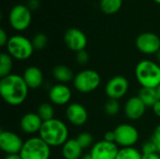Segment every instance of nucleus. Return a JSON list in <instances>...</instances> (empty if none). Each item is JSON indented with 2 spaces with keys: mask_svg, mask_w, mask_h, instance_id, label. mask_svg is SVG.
<instances>
[{
  "mask_svg": "<svg viewBox=\"0 0 160 159\" xmlns=\"http://www.w3.org/2000/svg\"><path fill=\"white\" fill-rule=\"evenodd\" d=\"M29 88L22 76L10 74L0 80V94L3 100L10 106L22 104L28 96Z\"/></svg>",
  "mask_w": 160,
  "mask_h": 159,
  "instance_id": "f257e3e1",
  "label": "nucleus"
},
{
  "mask_svg": "<svg viewBox=\"0 0 160 159\" xmlns=\"http://www.w3.org/2000/svg\"><path fill=\"white\" fill-rule=\"evenodd\" d=\"M69 130L68 126L62 120L57 118L45 121L42 124L38 137H40L50 147L63 146L69 139Z\"/></svg>",
  "mask_w": 160,
  "mask_h": 159,
  "instance_id": "f03ea898",
  "label": "nucleus"
},
{
  "mask_svg": "<svg viewBox=\"0 0 160 159\" xmlns=\"http://www.w3.org/2000/svg\"><path fill=\"white\" fill-rule=\"evenodd\" d=\"M135 76L142 87L156 89L160 84V65L149 59L142 60L136 66Z\"/></svg>",
  "mask_w": 160,
  "mask_h": 159,
  "instance_id": "7ed1b4c3",
  "label": "nucleus"
},
{
  "mask_svg": "<svg viewBox=\"0 0 160 159\" xmlns=\"http://www.w3.org/2000/svg\"><path fill=\"white\" fill-rule=\"evenodd\" d=\"M7 50L8 53L13 59L19 61L29 59L35 51L32 40L21 35H15L9 37L7 43Z\"/></svg>",
  "mask_w": 160,
  "mask_h": 159,
  "instance_id": "20e7f679",
  "label": "nucleus"
},
{
  "mask_svg": "<svg viewBox=\"0 0 160 159\" xmlns=\"http://www.w3.org/2000/svg\"><path fill=\"white\" fill-rule=\"evenodd\" d=\"M51 148L40 137L27 139L20 153L22 159H50Z\"/></svg>",
  "mask_w": 160,
  "mask_h": 159,
  "instance_id": "39448f33",
  "label": "nucleus"
},
{
  "mask_svg": "<svg viewBox=\"0 0 160 159\" xmlns=\"http://www.w3.org/2000/svg\"><path fill=\"white\" fill-rule=\"evenodd\" d=\"M72 82L79 93L90 94L99 87L101 78L99 73L94 69H83L75 75Z\"/></svg>",
  "mask_w": 160,
  "mask_h": 159,
  "instance_id": "423d86ee",
  "label": "nucleus"
},
{
  "mask_svg": "<svg viewBox=\"0 0 160 159\" xmlns=\"http://www.w3.org/2000/svg\"><path fill=\"white\" fill-rule=\"evenodd\" d=\"M8 20L11 27L16 31L26 30L32 21V13L30 8L25 5L18 4L14 6L8 15Z\"/></svg>",
  "mask_w": 160,
  "mask_h": 159,
  "instance_id": "0eeeda50",
  "label": "nucleus"
},
{
  "mask_svg": "<svg viewBox=\"0 0 160 159\" xmlns=\"http://www.w3.org/2000/svg\"><path fill=\"white\" fill-rule=\"evenodd\" d=\"M115 143L121 148L124 147H133L139 141V131L138 129L130 124H120L114 130Z\"/></svg>",
  "mask_w": 160,
  "mask_h": 159,
  "instance_id": "6e6552de",
  "label": "nucleus"
},
{
  "mask_svg": "<svg viewBox=\"0 0 160 159\" xmlns=\"http://www.w3.org/2000/svg\"><path fill=\"white\" fill-rule=\"evenodd\" d=\"M24 142L15 132L0 131V148L6 155H18L21 153Z\"/></svg>",
  "mask_w": 160,
  "mask_h": 159,
  "instance_id": "1a4fd4ad",
  "label": "nucleus"
},
{
  "mask_svg": "<svg viewBox=\"0 0 160 159\" xmlns=\"http://www.w3.org/2000/svg\"><path fill=\"white\" fill-rule=\"evenodd\" d=\"M129 82L124 76H114L108 81L105 86V93L109 99L119 100L128 92Z\"/></svg>",
  "mask_w": 160,
  "mask_h": 159,
  "instance_id": "9d476101",
  "label": "nucleus"
},
{
  "mask_svg": "<svg viewBox=\"0 0 160 159\" xmlns=\"http://www.w3.org/2000/svg\"><path fill=\"white\" fill-rule=\"evenodd\" d=\"M137 49L147 55L157 54L160 51V37L155 33L144 32L136 38Z\"/></svg>",
  "mask_w": 160,
  "mask_h": 159,
  "instance_id": "9b49d317",
  "label": "nucleus"
},
{
  "mask_svg": "<svg viewBox=\"0 0 160 159\" xmlns=\"http://www.w3.org/2000/svg\"><path fill=\"white\" fill-rule=\"evenodd\" d=\"M119 146L115 142L99 141L91 147L90 156L92 159H116Z\"/></svg>",
  "mask_w": 160,
  "mask_h": 159,
  "instance_id": "f8f14e48",
  "label": "nucleus"
},
{
  "mask_svg": "<svg viewBox=\"0 0 160 159\" xmlns=\"http://www.w3.org/2000/svg\"><path fill=\"white\" fill-rule=\"evenodd\" d=\"M64 41L69 50L76 52L85 50L87 45V37L85 34L75 27L69 28L66 31L64 35Z\"/></svg>",
  "mask_w": 160,
  "mask_h": 159,
  "instance_id": "ddd939ff",
  "label": "nucleus"
},
{
  "mask_svg": "<svg viewBox=\"0 0 160 159\" xmlns=\"http://www.w3.org/2000/svg\"><path fill=\"white\" fill-rule=\"evenodd\" d=\"M48 96L52 105L65 106L70 102L72 97V92L67 84L57 83L50 88Z\"/></svg>",
  "mask_w": 160,
  "mask_h": 159,
  "instance_id": "4468645a",
  "label": "nucleus"
},
{
  "mask_svg": "<svg viewBox=\"0 0 160 159\" xmlns=\"http://www.w3.org/2000/svg\"><path fill=\"white\" fill-rule=\"evenodd\" d=\"M66 118L73 126L82 127L88 120V112L81 103L68 104L66 109Z\"/></svg>",
  "mask_w": 160,
  "mask_h": 159,
  "instance_id": "2eb2a0df",
  "label": "nucleus"
},
{
  "mask_svg": "<svg viewBox=\"0 0 160 159\" xmlns=\"http://www.w3.org/2000/svg\"><path fill=\"white\" fill-rule=\"evenodd\" d=\"M147 107L141 100L138 96L129 97L124 105V113L126 117L131 121H137L141 119L146 111Z\"/></svg>",
  "mask_w": 160,
  "mask_h": 159,
  "instance_id": "dca6fc26",
  "label": "nucleus"
},
{
  "mask_svg": "<svg viewBox=\"0 0 160 159\" xmlns=\"http://www.w3.org/2000/svg\"><path fill=\"white\" fill-rule=\"evenodd\" d=\"M43 121L37 112H26L20 120L21 130L29 135L39 133Z\"/></svg>",
  "mask_w": 160,
  "mask_h": 159,
  "instance_id": "f3484780",
  "label": "nucleus"
},
{
  "mask_svg": "<svg viewBox=\"0 0 160 159\" xmlns=\"http://www.w3.org/2000/svg\"><path fill=\"white\" fill-rule=\"evenodd\" d=\"M22 76L29 89H38L42 86L44 82L43 73L40 68L36 66L27 67Z\"/></svg>",
  "mask_w": 160,
  "mask_h": 159,
  "instance_id": "a211bd4d",
  "label": "nucleus"
},
{
  "mask_svg": "<svg viewBox=\"0 0 160 159\" xmlns=\"http://www.w3.org/2000/svg\"><path fill=\"white\" fill-rule=\"evenodd\" d=\"M83 149L78 143L76 139H69L62 146V156L64 159H81Z\"/></svg>",
  "mask_w": 160,
  "mask_h": 159,
  "instance_id": "6ab92c4d",
  "label": "nucleus"
},
{
  "mask_svg": "<svg viewBox=\"0 0 160 159\" xmlns=\"http://www.w3.org/2000/svg\"><path fill=\"white\" fill-rule=\"evenodd\" d=\"M52 76L56 82L63 84H67L68 82H73L75 77L71 68L65 65H58L54 67L52 69Z\"/></svg>",
  "mask_w": 160,
  "mask_h": 159,
  "instance_id": "aec40b11",
  "label": "nucleus"
},
{
  "mask_svg": "<svg viewBox=\"0 0 160 159\" xmlns=\"http://www.w3.org/2000/svg\"><path fill=\"white\" fill-rule=\"evenodd\" d=\"M138 97L147 108H152L158 101V97L155 88L142 87L139 91Z\"/></svg>",
  "mask_w": 160,
  "mask_h": 159,
  "instance_id": "412c9836",
  "label": "nucleus"
},
{
  "mask_svg": "<svg viewBox=\"0 0 160 159\" xmlns=\"http://www.w3.org/2000/svg\"><path fill=\"white\" fill-rule=\"evenodd\" d=\"M122 0H100V9L103 13L112 15L117 13L122 7Z\"/></svg>",
  "mask_w": 160,
  "mask_h": 159,
  "instance_id": "4be33fe9",
  "label": "nucleus"
},
{
  "mask_svg": "<svg viewBox=\"0 0 160 159\" xmlns=\"http://www.w3.org/2000/svg\"><path fill=\"white\" fill-rule=\"evenodd\" d=\"M13 67V58L8 52L0 54V78H5L11 74Z\"/></svg>",
  "mask_w": 160,
  "mask_h": 159,
  "instance_id": "5701e85b",
  "label": "nucleus"
},
{
  "mask_svg": "<svg viewBox=\"0 0 160 159\" xmlns=\"http://www.w3.org/2000/svg\"><path fill=\"white\" fill-rule=\"evenodd\" d=\"M37 113L43 122L49 121L54 118V108L51 102H43L38 107Z\"/></svg>",
  "mask_w": 160,
  "mask_h": 159,
  "instance_id": "b1692460",
  "label": "nucleus"
},
{
  "mask_svg": "<svg viewBox=\"0 0 160 159\" xmlns=\"http://www.w3.org/2000/svg\"><path fill=\"white\" fill-rule=\"evenodd\" d=\"M116 159H142V154L135 147H124L119 149Z\"/></svg>",
  "mask_w": 160,
  "mask_h": 159,
  "instance_id": "393cba45",
  "label": "nucleus"
},
{
  "mask_svg": "<svg viewBox=\"0 0 160 159\" xmlns=\"http://www.w3.org/2000/svg\"><path fill=\"white\" fill-rule=\"evenodd\" d=\"M76 141L83 150L90 148L94 145V138L89 132H81L76 137Z\"/></svg>",
  "mask_w": 160,
  "mask_h": 159,
  "instance_id": "a878e982",
  "label": "nucleus"
},
{
  "mask_svg": "<svg viewBox=\"0 0 160 159\" xmlns=\"http://www.w3.org/2000/svg\"><path fill=\"white\" fill-rule=\"evenodd\" d=\"M120 103L119 100L115 99H109L104 105V111L107 115L109 116H116L120 112Z\"/></svg>",
  "mask_w": 160,
  "mask_h": 159,
  "instance_id": "bb28decb",
  "label": "nucleus"
},
{
  "mask_svg": "<svg viewBox=\"0 0 160 159\" xmlns=\"http://www.w3.org/2000/svg\"><path fill=\"white\" fill-rule=\"evenodd\" d=\"M47 43H48V37H46L45 34H42V33L37 34L32 39V44L34 46V49L38 51L44 49Z\"/></svg>",
  "mask_w": 160,
  "mask_h": 159,
  "instance_id": "cd10ccee",
  "label": "nucleus"
},
{
  "mask_svg": "<svg viewBox=\"0 0 160 159\" xmlns=\"http://www.w3.org/2000/svg\"><path fill=\"white\" fill-rule=\"evenodd\" d=\"M141 152L142 155H147V154L159 153L160 150L158 146L157 145V143L152 139H150V140H148L142 143V148H141Z\"/></svg>",
  "mask_w": 160,
  "mask_h": 159,
  "instance_id": "c85d7f7f",
  "label": "nucleus"
},
{
  "mask_svg": "<svg viewBox=\"0 0 160 159\" xmlns=\"http://www.w3.org/2000/svg\"><path fill=\"white\" fill-rule=\"evenodd\" d=\"M76 61L80 65H85L89 61V54L85 50L76 52Z\"/></svg>",
  "mask_w": 160,
  "mask_h": 159,
  "instance_id": "c756f323",
  "label": "nucleus"
},
{
  "mask_svg": "<svg viewBox=\"0 0 160 159\" xmlns=\"http://www.w3.org/2000/svg\"><path fill=\"white\" fill-rule=\"evenodd\" d=\"M151 139L157 143V145L158 146V148H159L160 150V125L156 127Z\"/></svg>",
  "mask_w": 160,
  "mask_h": 159,
  "instance_id": "7c9ffc66",
  "label": "nucleus"
},
{
  "mask_svg": "<svg viewBox=\"0 0 160 159\" xmlns=\"http://www.w3.org/2000/svg\"><path fill=\"white\" fill-rule=\"evenodd\" d=\"M8 35L6 33V31L1 28L0 29V46L1 47H4V46H7V43L8 41Z\"/></svg>",
  "mask_w": 160,
  "mask_h": 159,
  "instance_id": "2f4dec72",
  "label": "nucleus"
},
{
  "mask_svg": "<svg viewBox=\"0 0 160 159\" xmlns=\"http://www.w3.org/2000/svg\"><path fill=\"white\" fill-rule=\"evenodd\" d=\"M103 140L109 142H115V135L113 131H107L104 134Z\"/></svg>",
  "mask_w": 160,
  "mask_h": 159,
  "instance_id": "473e14b6",
  "label": "nucleus"
},
{
  "mask_svg": "<svg viewBox=\"0 0 160 159\" xmlns=\"http://www.w3.org/2000/svg\"><path fill=\"white\" fill-rule=\"evenodd\" d=\"M39 0H28L27 7L30 8V10H36L39 7Z\"/></svg>",
  "mask_w": 160,
  "mask_h": 159,
  "instance_id": "72a5a7b5",
  "label": "nucleus"
},
{
  "mask_svg": "<svg viewBox=\"0 0 160 159\" xmlns=\"http://www.w3.org/2000/svg\"><path fill=\"white\" fill-rule=\"evenodd\" d=\"M152 110H153V112L155 113V115L160 118V100H158V101L152 107Z\"/></svg>",
  "mask_w": 160,
  "mask_h": 159,
  "instance_id": "f704fd0d",
  "label": "nucleus"
},
{
  "mask_svg": "<svg viewBox=\"0 0 160 159\" xmlns=\"http://www.w3.org/2000/svg\"><path fill=\"white\" fill-rule=\"evenodd\" d=\"M142 159H160V155L159 153L142 155Z\"/></svg>",
  "mask_w": 160,
  "mask_h": 159,
  "instance_id": "c9c22d12",
  "label": "nucleus"
},
{
  "mask_svg": "<svg viewBox=\"0 0 160 159\" xmlns=\"http://www.w3.org/2000/svg\"><path fill=\"white\" fill-rule=\"evenodd\" d=\"M4 159H22L20 154L18 155H6V157H4Z\"/></svg>",
  "mask_w": 160,
  "mask_h": 159,
  "instance_id": "e433bc0d",
  "label": "nucleus"
},
{
  "mask_svg": "<svg viewBox=\"0 0 160 159\" xmlns=\"http://www.w3.org/2000/svg\"><path fill=\"white\" fill-rule=\"evenodd\" d=\"M156 91H157V95H158V100H160V84L156 88Z\"/></svg>",
  "mask_w": 160,
  "mask_h": 159,
  "instance_id": "4c0bfd02",
  "label": "nucleus"
},
{
  "mask_svg": "<svg viewBox=\"0 0 160 159\" xmlns=\"http://www.w3.org/2000/svg\"><path fill=\"white\" fill-rule=\"evenodd\" d=\"M81 159H92V157H91L90 154H86V155H83Z\"/></svg>",
  "mask_w": 160,
  "mask_h": 159,
  "instance_id": "58836bf2",
  "label": "nucleus"
},
{
  "mask_svg": "<svg viewBox=\"0 0 160 159\" xmlns=\"http://www.w3.org/2000/svg\"><path fill=\"white\" fill-rule=\"evenodd\" d=\"M157 58H158V60L159 61V63H160V51L157 53Z\"/></svg>",
  "mask_w": 160,
  "mask_h": 159,
  "instance_id": "ea45409f",
  "label": "nucleus"
},
{
  "mask_svg": "<svg viewBox=\"0 0 160 159\" xmlns=\"http://www.w3.org/2000/svg\"><path fill=\"white\" fill-rule=\"evenodd\" d=\"M154 1H155L156 3H158V4H159L160 5V0H154Z\"/></svg>",
  "mask_w": 160,
  "mask_h": 159,
  "instance_id": "a19ab883",
  "label": "nucleus"
},
{
  "mask_svg": "<svg viewBox=\"0 0 160 159\" xmlns=\"http://www.w3.org/2000/svg\"><path fill=\"white\" fill-rule=\"evenodd\" d=\"M159 155H160V152H159Z\"/></svg>",
  "mask_w": 160,
  "mask_h": 159,
  "instance_id": "79ce46f5",
  "label": "nucleus"
}]
</instances>
